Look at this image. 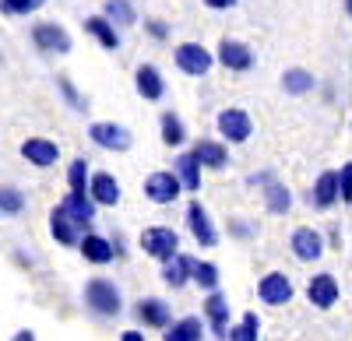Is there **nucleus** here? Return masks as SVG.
<instances>
[{"label": "nucleus", "mask_w": 352, "mask_h": 341, "mask_svg": "<svg viewBox=\"0 0 352 341\" xmlns=\"http://www.w3.org/2000/svg\"><path fill=\"white\" fill-rule=\"evenodd\" d=\"M85 306L92 309L96 317L109 320V317H116V314L124 309V303H120V289H116L109 278H92V281L85 285Z\"/></svg>", "instance_id": "f257e3e1"}, {"label": "nucleus", "mask_w": 352, "mask_h": 341, "mask_svg": "<svg viewBox=\"0 0 352 341\" xmlns=\"http://www.w3.org/2000/svg\"><path fill=\"white\" fill-rule=\"evenodd\" d=\"M173 64H176V71L187 74V78H204L219 60H215V53L204 43H180L173 49Z\"/></svg>", "instance_id": "f03ea898"}, {"label": "nucleus", "mask_w": 352, "mask_h": 341, "mask_svg": "<svg viewBox=\"0 0 352 341\" xmlns=\"http://www.w3.org/2000/svg\"><path fill=\"white\" fill-rule=\"evenodd\" d=\"M141 250L148 253L152 261H169L180 253V236H176L169 225H148V229L141 233Z\"/></svg>", "instance_id": "7ed1b4c3"}, {"label": "nucleus", "mask_w": 352, "mask_h": 341, "mask_svg": "<svg viewBox=\"0 0 352 341\" xmlns=\"http://www.w3.org/2000/svg\"><path fill=\"white\" fill-rule=\"evenodd\" d=\"M215 127H219V137L229 141V145H243V141H250L254 134V120H250V113L240 109V106H229L222 109L219 117H215Z\"/></svg>", "instance_id": "20e7f679"}, {"label": "nucleus", "mask_w": 352, "mask_h": 341, "mask_svg": "<svg viewBox=\"0 0 352 341\" xmlns=\"http://www.w3.org/2000/svg\"><path fill=\"white\" fill-rule=\"evenodd\" d=\"M215 60H219L226 71H232V74H247V71L257 64V56H254V49H250L247 43H240V39H222L219 49H215Z\"/></svg>", "instance_id": "39448f33"}, {"label": "nucleus", "mask_w": 352, "mask_h": 341, "mask_svg": "<svg viewBox=\"0 0 352 341\" xmlns=\"http://www.w3.org/2000/svg\"><path fill=\"white\" fill-rule=\"evenodd\" d=\"M292 296H296V289H292L289 274H282V271L261 274V281H257V299H261L264 306H285V303H292Z\"/></svg>", "instance_id": "423d86ee"}, {"label": "nucleus", "mask_w": 352, "mask_h": 341, "mask_svg": "<svg viewBox=\"0 0 352 341\" xmlns=\"http://www.w3.org/2000/svg\"><path fill=\"white\" fill-rule=\"evenodd\" d=\"M184 183L176 173H169V169H159V173H152L148 180H144V197H148L152 204H173L176 197H180Z\"/></svg>", "instance_id": "0eeeda50"}, {"label": "nucleus", "mask_w": 352, "mask_h": 341, "mask_svg": "<svg viewBox=\"0 0 352 341\" xmlns=\"http://www.w3.org/2000/svg\"><path fill=\"white\" fill-rule=\"evenodd\" d=\"M289 246H292V257L303 261V264H314V261L324 257V236L317 229H310V225H300V229L292 233Z\"/></svg>", "instance_id": "6e6552de"}, {"label": "nucleus", "mask_w": 352, "mask_h": 341, "mask_svg": "<svg viewBox=\"0 0 352 341\" xmlns=\"http://www.w3.org/2000/svg\"><path fill=\"white\" fill-rule=\"evenodd\" d=\"M71 218H74V225L81 233H92V222H96V201H92V193L88 190H67V197H64V204H60Z\"/></svg>", "instance_id": "1a4fd4ad"}, {"label": "nucleus", "mask_w": 352, "mask_h": 341, "mask_svg": "<svg viewBox=\"0 0 352 341\" xmlns=\"http://www.w3.org/2000/svg\"><path fill=\"white\" fill-rule=\"evenodd\" d=\"M32 43H36L39 53H67V49H71L67 28L56 25V21H39V25L32 28Z\"/></svg>", "instance_id": "9d476101"}, {"label": "nucleus", "mask_w": 352, "mask_h": 341, "mask_svg": "<svg viewBox=\"0 0 352 341\" xmlns=\"http://www.w3.org/2000/svg\"><path fill=\"white\" fill-rule=\"evenodd\" d=\"M88 137H92L99 148H106V152H127V148L134 145V137H131L127 127H120V124H106V120L88 127Z\"/></svg>", "instance_id": "9b49d317"}, {"label": "nucleus", "mask_w": 352, "mask_h": 341, "mask_svg": "<svg viewBox=\"0 0 352 341\" xmlns=\"http://www.w3.org/2000/svg\"><path fill=\"white\" fill-rule=\"evenodd\" d=\"M134 317H138V324L141 327H152V331H166L169 324H173V309H169V303L166 299H138V306H134Z\"/></svg>", "instance_id": "f8f14e48"}, {"label": "nucleus", "mask_w": 352, "mask_h": 341, "mask_svg": "<svg viewBox=\"0 0 352 341\" xmlns=\"http://www.w3.org/2000/svg\"><path fill=\"white\" fill-rule=\"evenodd\" d=\"M21 158L36 169H50L60 162V148L50 137H28V141H21Z\"/></svg>", "instance_id": "ddd939ff"}, {"label": "nucleus", "mask_w": 352, "mask_h": 341, "mask_svg": "<svg viewBox=\"0 0 352 341\" xmlns=\"http://www.w3.org/2000/svg\"><path fill=\"white\" fill-rule=\"evenodd\" d=\"M204 320H208V327H212V334L215 338H229V314H232V309H229V299L215 289V292H208V296H204Z\"/></svg>", "instance_id": "4468645a"}, {"label": "nucleus", "mask_w": 352, "mask_h": 341, "mask_svg": "<svg viewBox=\"0 0 352 341\" xmlns=\"http://www.w3.org/2000/svg\"><path fill=\"white\" fill-rule=\"evenodd\" d=\"M187 225H190V236H194L201 246H215V243H219V229H215L212 215L204 211L201 201H190V204H187Z\"/></svg>", "instance_id": "2eb2a0df"}, {"label": "nucleus", "mask_w": 352, "mask_h": 341, "mask_svg": "<svg viewBox=\"0 0 352 341\" xmlns=\"http://www.w3.org/2000/svg\"><path fill=\"white\" fill-rule=\"evenodd\" d=\"M338 296H342V289H338V278L335 274H314L307 281V299L317 309H331L338 303Z\"/></svg>", "instance_id": "dca6fc26"}, {"label": "nucleus", "mask_w": 352, "mask_h": 341, "mask_svg": "<svg viewBox=\"0 0 352 341\" xmlns=\"http://www.w3.org/2000/svg\"><path fill=\"white\" fill-rule=\"evenodd\" d=\"M134 89H138L141 99L159 102V99L166 95V78H162V71H159L155 64H141V67L134 71Z\"/></svg>", "instance_id": "f3484780"}, {"label": "nucleus", "mask_w": 352, "mask_h": 341, "mask_svg": "<svg viewBox=\"0 0 352 341\" xmlns=\"http://www.w3.org/2000/svg\"><path fill=\"white\" fill-rule=\"evenodd\" d=\"M338 201H342V197H338V169H328V173H320V176H317L310 204H314L317 211H331Z\"/></svg>", "instance_id": "a211bd4d"}, {"label": "nucleus", "mask_w": 352, "mask_h": 341, "mask_svg": "<svg viewBox=\"0 0 352 341\" xmlns=\"http://www.w3.org/2000/svg\"><path fill=\"white\" fill-rule=\"evenodd\" d=\"M50 236L60 243V246H81V229L74 225V218L64 211V208H53L50 211Z\"/></svg>", "instance_id": "6ab92c4d"}, {"label": "nucleus", "mask_w": 352, "mask_h": 341, "mask_svg": "<svg viewBox=\"0 0 352 341\" xmlns=\"http://www.w3.org/2000/svg\"><path fill=\"white\" fill-rule=\"evenodd\" d=\"M88 193H92V201L99 204V208H116L120 204V183H116V176H109V173H96L92 176V183H88Z\"/></svg>", "instance_id": "aec40b11"}, {"label": "nucleus", "mask_w": 352, "mask_h": 341, "mask_svg": "<svg viewBox=\"0 0 352 341\" xmlns=\"http://www.w3.org/2000/svg\"><path fill=\"white\" fill-rule=\"evenodd\" d=\"M85 32L92 36L102 49H120V28H116L106 14H92V18H85Z\"/></svg>", "instance_id": "412c9836"}, {"label": "nucleus", "mask_w": 352, "mask_h": 341, "mask_svg": "<svg viewBox=\"0 0 352 341\" xmlns=\"http://www.w3.org/2000/svg\"><path fill=\"white\" fill-rule=\"evenodd\" d=\"M194 155L201 158L204 169H212V173H222V169L229 165V148H226V141H208V137H201L197 145H194Z\"/></svg>", "instance_id": "4be33fe9"}, {"label": "nucleus", "mask_w": 352, "mask_h": 341, "mask_svg": "<svg viewBox=\"0 0 352 341\" xmlns=\"http://www.w3.org/2000/svg\"><path fill=\"white\" fill-rule=\"evenodd\" d=\"M81 257L88 264H109L116 261V250H113V239L99 236V233H85L81 236Z\"/></svg>", "instance_id": "5701e85b"}, {"label": "nucleus", "mask_w": 352, "mask_h": 341, "mask_svg": "<svg viewBox=\"0 0 352 341\" xmlns=\"http://www.w3.org/2000/svg\"><path fill=\"white\" fill-rule=\"evenodd\" d=\"M190 278H194V257H187V253H176L162 264V281L169 289H184Z\"/></svg>", "instance_id": "b1692460"}, {"label": "nucleus", "mask_w": 352, "mask_h": 341, "mask_svg": "<svg viewBox=\"0 0 352 341\" xmlns=\"http://www.w3.org/2000/svg\"><path fill=\"white\" fill-rule=\"evenodd\" d=\"M176 176H180V183H184V190H190V193H197L201 190V158L194 155V148L190 152H180V155H176Z\"/></svg>", "instance_id": "393cba45"}, {"label": "nucleus", "mask_w": 352, "mask_h": 341, "mask_svg": "<svg viewBox=\"0 0 352 341\" xmlns=\"http://www.w3.org/2000/svg\"><path fill=\"white\" fill-rule=\"evenodd\" d=\"M159 130H162V145L166 148H184L187 145V127H184V120L176 117L173 109H166L159 117Z\"/></svg>", "instance_id": "a878e982"}, {"label": "nucleus", "mask_w": 352, "mask_h": 341, "mask_svg": "<svg viewBox=\"0 0 352 341\" xmlns=\"http://www.w3.org/2000/svg\"><path fill=\"white\" fill-rule=\"evenodd\" d=\"M264 208H268L272 215H289L292 211V190L278 180L264 183Z\"/></svg>", "instance_id": "bb28decb"}, {"label": "nucleus", "mask_w": 352, "mask_h": 341, "mask_svg": "<svg viewBox=\"0 0 352 341\" xmlns=\"http://www.w3.org/2000/svg\"><path fill=\"white\" fill-rule=\"evenodd\" d=\"M201 338H204V324L197 317H180L176 324L166 327L162 341H201Z\"/></svg>", "instance_id": "cd10ccee"}, {"label": "nucleus", "mask_w": 352, "mask_h": 341, "mask_svg": "<svg viewBox=\"0 0 352 341\" xmlns=\"http://www.w3.org/2000/svg\"><path fill=\"white\" fill-rule=\"evenodd\" d=\"M314 84H317V78H314L307 67H289V71L282 74V89H285L289 95H307V92H314Z\"/></svg>", "instance_id": "c85d7f7f"}, {"label": "nucleus", "mask_w": 352, "mask_h": 341, "mask_svg": "<svg viewBox=\"0 0 352 341\" xmlns=\"http://www.w3.org/2000/svg\"><path fill=\"white\" fill-rule=\"evenodd\" d=\"M102 14H106L116 28H120V32L138 21V11H134L131 0H106V4H102Z\"/></svg>", "instance_id": "c756f323"}, {"label": "nucleus", "mask_w": 352, "mask_h": 341, "mask_svg": "<svg viewBox=\"0 0 352 341\" xmlns=\"http://www.w3.org/2000/svg\"><path fill=\"white\" fill-rule=\"evenodd\" d=\"M226 341H261V317L257 314H243V320L236 327H229Z\"/></svg>", "instance_id": "7c9ffc66"}, {"label": "nucleus", "mask_w": 352, "mask_h": 341, "mask_svg": "<svg viewBox=\"0 0 352 341\" xmlns=\"http://www.w3.org/2000/svg\"><path fill=\"white\" fill-rule=\"evenodd\" d=\"M190 281H197L204 292H215L219 289V268L212 261H194V278Z\"/></svg>", "instance_id": "2f4dec72"}, {"label": "nucleus", "mask_w": 352, "mask_h": 341, "mask_svg": "<svg viewBox=\"0 0 352 341\" xmlns=\"http://www.w3.org/2000/svg\"><path fill=\"white\" fill-rule=\"evenodd\" d=\"M92 183V173H88V162L85 158H74L67 165V190H88Z\"/></svg>", "instance_id": "473e14b6"}, {"label": "nucleus", "mask_w": 352, "mask_h": 341, "mask_svg": "<svg viewBox=\"0 0 352 341\" xmlns=\"http://www.w3.org/2000/svg\"><path fill=\"white\" fill-rule=\"evenodd\" d=\"M0 211L4 215H21L25 211V193L18 187H0Z\"/></svg>", "instance_id": "72a5a7b5"}, {"label": "nucleus", "mask_w": 352, "mask_h": 341, "mask_svg": "<svg viewBox=\"0 0 352 341\" xmlns=\"http://www.w3.org/2000/svg\"><path fill=\"white\" fill-rule=\"evenodd\" d=\"M46 4V0H0V11L8 18H21V14H32Z\"/></svg>", "instance_id": "f704fd0d"}, {"label": "nucleus", "mask_w": 352, "mask_h": 341, "mask_svg": "<svg viewBox=\"0 0 352 341\" xmlns=\"http://www.w3.org/2000/svg\"><path fill=\"white\" fill-rule=\"evenodd\" d=\"M56 84H60V95H64L78 113H85V109H88V99H85V95L74 89V84H71V78H64V74H60V78H56Z\"/></svg>", "instance_id": "c9c22d12"}, {"label": "nucleus", "mask_w": 352, "mask_h": 341, "mask_svg": "<svg viewBox=\"0 0 352 341\" xmlns=\"http://www.w3.org/2000/svg\"><path fill=\"white\" fill-rule=\"evenodd\" d=\"M338 197L345 204H352V162H345L338 169Z\"/></svg>", "instance_id": "e433bc0d"}, {"label": "nucleus", "mask_w": 352, "mask_h": 341, "mask_svg": "<svg viewBox=\"0 0 352 341\" xmlns=\"http://www.w3.org/2000/svg\"><path fill=\"white\" fill-rule=\"evenodd\" d=\"M144 32H148L155 43H166L169 39V21L166 18H144Z\"/></svg>", "instance_id": "4c0bfd02"}, {"label": "nucleus", "mask_w": 352, "mask_h": 341, "mask_svg": "<svg viewBox=\"0 0 352 341\" xmlns=\"http://www.w3.org/2000/svg\"><path fill=\"white\" fill-rule=\"evenodd\" d=\"M229 233L236 236V239H250V236H254L250 222H240V218H229Z\"/></svg>", "instance_id": "58836bf2"}, {"label": "nucleus", "mask_w": 352, "mask_h": 341, "mask_svg": "<svg viewBox=\"0 0 352 341\" xmlns=\"http://www.w3.org/2000/svg\"><path fill=\"white\" fill-rule=\"evenodd\" d=\"M201 4L208 11H232V8H236V0H201Z\"/></svg>", "instance_id": "ea45409f"}, {"label": "nucleus", "mask_w": 352, "mask_h": 341, "mask_svg": "<svg viewBox=\"0 0 352 341\" xmlns=\"http://www.w3.org/2000/svg\"><path fill=\"white\" fill-rule=\"evenodd\" d=\"M113 250H116V257H127V243H124V236H113Z\"/></svg>", "instance_id": "a19ab883"}, {"label": "nucleus", "mask_w": 352, "mask_h": 341, "mask_svg": "<svg viewBox=\"0 0 352 341\" xmlns=\"http://www.w3.org/2000/svg\"><path fill=\"white\" fill-rule=\"evenodd\" d=\"M11 341H36V331H28V327H21V331H18V334H14Z\"/></svg>", "instance_id": "79ce46f5"}, {"label": "nucleus", "mask_w": 352, "mask_h": 341, "mask_svg": "<svg viewBox=\"0 0 352 341\" xmlns=\"http://www.w3.org/2000/svg\"><path fill=\"white\" fill-rule=\"evenodd\" d=\"M120 341H148V338H144L141 331H124V334H120Z\"/></svg>", "instance_id": "37998d69"}, {"label": "nucleus", "mask_w": 352, "mask_h": 341, "mask_svg": "<svg viewBox=\"0 0 352 341\" xmlns=\"http://www.w3.org/2000/svg\"><path fill=\"white\" fill-rule=\"evenodd\" d=\"M342 4H345V14L352 18V0H342Z\"/></svg>", "instance_id": "c03bdc74"}, {"label": "nucleus", "mask_w": 352, "mask_h": 341, "mask_svg": "<svg viewBox=\"0 0 352 341\" xmlns=\"http://www.w3.org/2000/svg\"><path fill=\"white\" fill-rule=\"evenodd\" d=\"M0 215H4V211H0Z\"/></svg>", "instance_id": "a18cd8bd"}]
</instances>
